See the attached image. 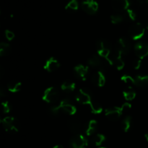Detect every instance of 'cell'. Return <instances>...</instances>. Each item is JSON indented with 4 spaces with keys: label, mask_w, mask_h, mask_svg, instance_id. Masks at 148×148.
<instances>
[{
    "label": "cell",
    "mask_w": 148,
    "mask_h": 148,
    "mask_svg": "<svg viewBox=\"0 0 148 148\" xmlns=\"http://www.w3.org/2000/svg\"><path fill=\"white\" fill-rule=\"evenodd\" d=\"M121 109H122L123 113L126 112V111H129V110L131 109L132 108V105L129 103H124L122 106H121Z\"/></svg>",
    "instance_id": "cell-34"
},
{
    "label": "cell",
    "mask_w": 148,
    "mask_h": 148,
    "mask_svg": "<svg viewBox=\"0 0 148 148\" xmlns=\"http://www.w3.org/2000/svg\"><path fill=\"white\" fill-rule=\"evenodd\" d=\"M111 65H114L118 70H121L124 66V62L121 58V55L117 53L114 57L111 58Z\"/></svg>",
    "instance_id": "cell-16"
},
{
    "label": "cell",
    "mask_w": 148,
    "mask_h": 148,
    "mask_svg": "<svg viewBox=\"0 0 148 148\" xmlns=\"http://www.w3.org/2000/svg\"><path fill=\"white\" fill-rule=\"evenodd\" d=\"M75 98L78 103L83 105L90 106L92 102L90 95L87 91L83 90H79V92L77 93Z\"/></svg>",
    "instance_id": "cell-10"
},
{
    "label": "cell",
    "mask_w": 148,
    "mask_h": 148,
    "mask_svg": "<svg viewBox=\"0 0 148 148\" xmlns=\"http://www.w3.org/2000/svg\"><path fill=\"white\" fill-rule=\"evenodd\" d=\"M146 1H147V2H148V0H146Z\"/></svg>",
    "instance_id": "cell-40"
},
{
    "label": "cell",
    "mask_w": 148,
    "mask_h": 148,
    "mask_svg": "<svg viewBox=\"0 0 148 148\" xmlns=\"http://www.w3.org/2000/svg\"><path fill=\"white\" fill-rule=\"evenodd\" d=\"M53 148H64V147L62 145H56L53 146Z\"/></svg>",
    "instance_id": "cell-36"
},
{
    "label": "cell",
    "mask_w": 148,
    "mask_h": 148,
    "mask_svg": "<svg viewBox=\"0 0 148 148\" xmlns=\"http://www.w3.org/2000/svg\"><path fill=\"white\" fill-rule=\"evenodd\" d=\"M145 139L147 140V141L148 142V132L147 133H146L145 134Z\"/></svg>",
    "instance_id": "cell-37"
},
{
    "label": "cell",
    "mask_w": 148,
    "mask_h": 148,
    "mask_svg": "<svg viewBox=\"0 0 148 148\" xmlns=\"http://www.w3.org/2000/svg\"><path fill=\"white\" fill-rule=\"evenodd\" d=\"M89 106L90 108L91 111H92L93 114H101V113L103 111V108L102 107H101V106L98 103L95 102L94 101H92V102L91 103V104Z\"/></svg>",
    "instance_id": "cell-25"
},
{
    "label": "cell",
    "mask_w": 148,
    "mask_h": 148,
    "mask_svg": "<svg viewBox=\"0 0 148 148\" xmlns=\"http://www.w3.org/2000/svg\"><path fill=\"white\" fill-rule=\"evenodd\" d=\"M130 5V0H112V7L117 12L126 11Z\"/></svg>",
    "instance_id": "cell-12"
},
{
    "label": "cell",
    "mask_w": 148,
    "mask_h": 148,
    "mask_svg": "<svg viewBox=\"0 0 148 148\" xmlns=\"http://www.w3.org/2000/svg\"><path fill=\"white\" fill-rule=\"evenodd\" d=\"M59 62L57 59H56L53 57H51L46 60V63H45L43 68L46 69V71L49 72H53L54 71L57 70L59 68Z\"/></svg>",
    "instance_id": "cell-13"
},
{
    "label": "cell",
    "mask_w": 148,
    "mask_h": 148,
    "mask_svg": "<svg viewBox=\"0 0 148 148\" xmlns=\"http://www.w3.org/2000/svg\"><path fill=\"white\" fill-rule=\"evenodd\" d=\"M98 148H106V147H98Z\"/></svg>",
    "instance_id": "cell-38"
},
{
    "label": "cell",
    "mask_w": 148,
    "mask_h": 148,
    "mask_svg": "<svg viewBox=\"0 0 148 148\" xmlns=\"http://www.w3.org/2000/svg\"><path fill=\"white\" fill-rule=\"evenodd\" d=\"M125 20L124 14H114L111 16V21L113 24H119Z\"/></svg>",
    "instance_id": "cell-28"
},
{
    "label": "cell",
    "mask_w": 148,
    "mask_h": 148,
    "mask_svg": "<svg viewBox=\"0 0 148 148\" xmlns=\"http://www.w3.org/2000/svg\"><path fill=\"white\" fill-rule=\"evenodd\" d=\"M123 96L124 98H125L127 101H132L136 97V92H134L133 90L129 89V90H126L123 92Z\"/></svg>",
    "instance_id": "cell-26"
},
{
    "label": "cell",
    "mask_w": 148,
    "mask_h": 148,
    "mask_svg": "<svg viewBox=\"0 0 148 148\" xmlns=\"http://www.w3.org/2000/svg\"><path fill=\"white\" fill-rule=\"evenodd\" d=\"M134 52L138 59H144L148 56V44L143 42L137 43L134 46Z\"/></svg>",
    "instance_id": "cell-9"
},
{
    "label": "cell",
    "mask_w": 148,
    "mask_h": 148,
    "mask_svg": "<svg viewBox=\"0 0 148 148\" xmlns=\"http://www.w3.org/2000/svg\"><path fill=\"white\" fill-rule=\"evenodd\" d=\"M1 124L4 127V130L7 132L13 133L18 131L19 124L18 121L15 118L12 116L4 117L1 121Z\"/></svg>",
    "instance_id": "cell-3"
},
{
    "label": "cell",
    "mask_w": 148,
    "mask_h": 148,
    "mask_svg": "<svg viewBox=\"0 0 148 148\" xmlns=\"http://www.w3.org/2000/svg\"><path fill=\"white\" fill-rule=\"evenodd\" d=\"M92 82L98 87H103L106 83V77L101 71L95 72L92 76Z\"/></svg>",
    "instance_id": "cell-14"
},
{
    "label": "cell",
    "mask_w": 148,
    "mask_h": 148,
    "mask_svg": "<svg viewBox=\"0 0 148 148\" xmlns=\"http://www.w3.org/2000/svg\"><path fill=\"white\" fill-rule=\"evenodd\" d=\"M4 33H5V37L7 40H12L14 38V33H13L12 31H11V30H6L5 32H4Z\"/></svg>",
    "instance_id": "cell-33"
},
{
    "label": "cell",
    "mask_w": 148,
    "mask_h": 148,
    "mask_svg": "<svg viewBox=\"0 0 148 148\" xmlns=\"http://www.w3.org/2000/svg\"><path fill=\"white\" fill-rule=\"evenodd\" d=\"M131 124H132V119L131 117L127 116L124 119V120L121 122V128H122L123 131L127 132L129 131V130L131 127Z\"/></svg>",
    "instance_id": "cell-27"
},
{
    "label": "cell",
    "mask_w": 148,
    "mask_h": 148,
    "mask_svg": "<svg viewBox=\"0 0 148 148\" xmlns=\"http://www.w3.org/2000/svg\"><path fill=\"white\" fill-rule=\"evenodd\" d=\"M97 51L98 56L104 58L110 64H111V59L109 57L111 53V46L108 41L105 40H100L97 42Z\"/></svg>",
    "instance_id": "cell-2"
},
{
    "label": "cell",
    "mask_w": 148,
    "mask_h": 148,
    "mask_svg": "<svg viewBox=\"0 0 148 148\" xmlns=\"http://www.w3.org/2000/svg\"><path fill=\"white\" fill-rule=\"evenodd\" d=\"M130 49H131V43L127 38H121L119 39L116 43V46L117 53H119L121 55L126 54L130 51Z\"/></svg>",
    "instance_id": "cell-7"
},
{
    "label": "cell",
    "mask_w": 148,
    "mask_h": 148,
    "mask_svg": "<svg viewBox=\"0 0 148 148\" xmlns=\"http://www.w3.org/2000/svg\"><path fill=\"white\" fill-rule=\"evenodd\" d=\"M75 86L76 85L74 82L71 80H66L62 84L61 88L62 90L65 91V92H72L75 90Z\"/></svg>",
    "instance_id": "cell-21"
},
{
    "label": "cell",
    "mask_w": 148,
    "mask_h": 148,
    "mask_svg": "<svg viewBox=\"0 0 148 148\" xmlns=\"http://www.w3.org/2000/svg\"><path fill=\"white\" fill-rule=\"evenodd\" d=\"M135 85L140 88H144L148 85V76L147 75H139L135 78Z\"/></svg>",
    "instance_id": "cell-19"
},
{
    "label": "cell",
    "mask_w": 148,
    "mask_h": 148,
    "mask_svg": "<svg viewBox=\"0 0 148 148\" xmlns=\"http://www.w3.org/2000/svg\"><path fill=\"white\" fill-rule=\"evenodd\" d=\"M22 85L20 82L11 81L7 84V89L11 92H17L21 90Z\"/></svg>",
    "instance_id": "cell-20"
},
{
    "label": "cell",
    "mask_w": 148,
    "mask_h": 148,
    "mask_svg": "<svg viewBox=\"0 0 148 148\" xmlns=\"http://www.w3.org/2000/svg\"><path fill=\"white\" fill-rule=\"evenodd\" d=\"M147 30H148V24L147 25Z\"/></svg>",
    "instance_id": "cell-39"
},
{
    "label": "cell",
    "mask_w": 148,
    "mask_h": 148,
    "mask_svg": "<svg viewBox=\"0 0 148 148\" xmlns=\"http://www.w3.org/2000/svg\"><path fill=\"white\" fill-rule=\"evenodd\" d=\"M147 12H148V10H147Z\"/></svg>",
    "instance_id": "cell-41"
},
{
    "label": "cell",
    "mask_w": 148,
    "mask_h": 148,
    "mask_svg": "<svg viewBox=\"0 0 148 148\" xmlns=\"http://www.w3.org/2000/svg\"><path fill=\"white\" fill-rule=\"evenodd\" d=\"M69 128L72 132L79 133L82 129V124L79 121L76 119H72L69 122Z\"/></svg>",
    "instance_id": "cell-18"
},
{
    "label": "cell",
    "mask_w": 148,
    "mask_h": 148,
    "mask_svg": "<svg viewBox=\"0 0 148 148\" xmlns=\"http://www.w3.org/2000/svg\"><path fill=\"white\" fill-rule=\"evenodd\" d=\"M51 111L53 114L59 112H64L69 115H74L76 113L77 108L69 100H63L56 106L51 108Z\"/></svg>",
    "instance_id": "cell-1"
},
{
    "label": "cell",
    "mask_w": 148,
    "mask_h": 148,
    "mask_svg": "<svg viewBox=\"0 0 148 148\" xmlns=\"http://www.w3.org/2000/svg\"><path fill=\"white\" fill-rule=\"evenodd\" d=\"M75 72L79 79L85 81L86 79L87 76H88V67L83 64L77 65L75 67Z\"/></svg>",
    "instance_id": "cell-15"
},
{
    "label": "cell",
    "mask_w": 148,
    "mask_h": 148,
    "mask_svg": "<svg viewBox=\"0 0 148 148\" xmlns=\"http://www.w3.org/2000/svg\"><path fill=\"white\" fill-rule=\"evenodd\" d=\"M121 80L122 82H124V83L127 84V85H135V79H134L133 77H132L130 75H123L122 77H121Z\"/></svg>",
    "instance_id": "cell-31"
},
{
    "label": "cell",
    "mask_w": 148,
    "mask_h": 148,
    "mask_svg": "<svg viewBox=\"0 0 148 148\" xmlns=\"http://www.w3.org/2000/svg\"><path fill=\"white\" fill-rule=\"evenodd\" d=\"M144 26L140 23H137L133 24L129 29V35L133 40H140L143 37L145 34Z\"/></svg>",
    "instance_id": "cell-4"
},
{
    "label": "cell",
    "mask_w": 148,
    "mask_h": 148,
    "mask_svg": "<svg viewBox=\"0 0 148 148\" xmlns=\"http://www.w3.org/2000/svg\"><path fill=\"white\" fill-rule=\"evenodd\" d=\"M88 64L93 67H101L103 65V62L98 56H92L88 60Z\"/></svg>",
    "instance_id": "cell-22"
},
{
    "label": "cell",
    "mask_w": 148,
    "mask_h": 148,
    "mask_svg": "<svg viewBox=\"0 0 148 148\" xmlns=\"http://www.w3.org/2000/svg\"><path fill=\"white\" fill-rule=\"evenodd\" d=\"M124 17H125V19L127 18L130 20H132V21L135 20L136 17H137V14H136L135 12H134L133 10H132V9H130V8L127 9L126 11H124Z\"/></svg>",
    "instance_id": "cell-30"
},
{
    "label": "cell",
    "mask_w": 148,
    "mask_h": 148,
    "mask_svg": "<svg viewBox=\"0 0 148 148\" xmlns=\"http://www.w3.org/2000/svg\"><path fill=\"white\" fill-rule=\"evenodd\" d=\"M141 64H142V59H136V60L134 62V63H133V66H134V68L135 69H138L141 66Z\"/></svg>",
    "instance_id": "cell-35"
},
{
    "label": "cell",
    "mask_w": 148,
    "mask_h": 148,
    "mask_svg": "<svg viewBox=\"0 0 148 148\" xmlns=\"http://www.w3.org/2000/svg\"><path fill=\"white\" fill-rule=\"evenodd\" d=\"M79 4L77 0H70L65 6V10L68 11H76L78 10Z\"/></svg>",
    "instance_id": "cell-24"
},
{
    "label": "cell",
    "mask_w": 148,
    "mask_h": 148,
    "mask_svg": "<svg viewBox=\"0 0 148 148\" xmlns=\"http://www.w3.org/2000/svg\"><path fill=\"white\" fill-rule=\"evenodd\" d=\"M1 110L4 114H8L11 110V106H10V103L7 101L1 103Z\"/></svg>",
    "instance_id": "cell-32"
},
{
    "label": "cell",
    "mask_w": 148,
    "mask_h": 148,
    "mask_svg": "<svg viewBox=\"0 0 148 148\" xmlns=\"http://www.w3.org/2000/svg\"><path fill=\"white\" fill-rule=\"evenodd\" d=\"M10 46L7 43H0V55L1 56H6L8 54L10 51Z\"/></svg>",
    "instance_id": "cell-29"
},
{
    "label": "cell",
    "mask_w": 148,
    "mask_h": 148,
    "mask_svg": "<svg viewBox=\"0 0 148 148\" xmlns=\"http://www.w3.org/2000/svg\"><path fill=\"white\" fill-rule=\"evenodd\" d=\"M82 10L89 14H94L98 10V4L95 0H84L81 4Z\"/></svg>",
    "instance_id": "cell-6"
},
{
    "label": "cell",
    "mask_w": 148,
    "mask_h": 148,
    "mask_svg": "<svg viewBox=\"0 0 148 148\" xmlns=\"http://www.w3.org/2000/svg\"><path fill=\"white\" fill-rule=\"evenodd\" d=\"M98 129V123L95 120H90L87 125L85 133L88 136L93 135Z\"/></svg>",
    "instance_id": "cell-17"
},
{
    "label": "cell",
    "mask_w": 148,
    "mask_h": 148,
    "mask_svg": "<svg viewBox=\"0 0 148 148\" xmlns=\"http://www.w3.org/2000/svg\"><path fill=\"white\" fill-rule=\"evenodd\" d=\"M59 98V90L54 87L48 88L43 92L42 99L49 103H53L56 102Z\"/></svg>",
    "instance_id": "cell-5"
},
{
    "label": "cell",
    "mask_w": 148,
    "mask_h": 148,
    "mask_svg": "<svg viewBox=\"0 0 148 148\" xmlns=\"http://www.w3.org/2000/svg\"><path fill=\"white\" fill-rule=\"evenodd\" d=\"M70 145L72 148H86L88 147V141L85 136L82 134H77L72 137L70 141Z\"/></svg>",
    "instance_id": "cell-8"
},
{
    "label": "cell",
    "mask_w": 148,
    "mask_h": 148,
    "mask_svg": "<svg viewBox=\"0 0 148 148\" xmlns=\"http://www.w3.org/2000/svg\"><path fill=\"white\" fill-rule=\"evenodd\" d=\"M106 140V137L103 134H97L94 135L92 138V143H93L94 145L100 146Z\"/></svg>",
    "instance_id": "cell-23"
},
{
    "label": "cell",
    "mask_w": 148,
    "mask_h": 148,
    "mask_svg": "<svg viewBox=\"0 0 148 148\" xmlns=\"http://www.w3.org/2000/svg\"><path fill=\"white\" fill-rule=\"evenodd\" d=\"M123 114V111L121 109V107H113V108H108L106 110L105 114L106 116L110 120H116L121 116V114Z\"/></svg>",
    "instance_id": "cell-11"
}]
</instances>
